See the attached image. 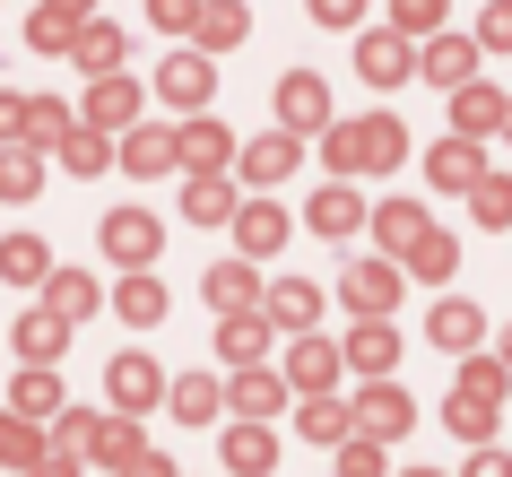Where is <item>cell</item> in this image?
<instances>
[{
    "label": "cell",
    "mask_w": 512,
    "mask_h": 477,
    "mask_svg": "<svg viewBox=\"0 0 512 477\" xmlns=\"http://www.w3.org/2000/svg\"><path fill=\"white\" fill-rule=\"evenodd\" d=\"M44 304H53L61 321H87V313H96V278H79V269H53V278H44Z\"/></svg>",
    "instance_id": "obj_37"
},
{
    "label": "cell",
    "mask_w": 512,
    "mask_h": 477,
    "mask_svg": "<svg viewBox=\"0 0 512 477\" xmlns=\"http://www.w3.org/2000/svg\"><path fill=\"white\" fill-rule=\"evenodd\" d=\"M504 139H512V96H504Z\"/></svg>",
    "instance_id": "obj_58"
},
{
    "label": "cell",
    "mask_w": 512,
    "mask_h": 477,
    "mask_svg": "<svg viewBox=\"0 0 512 477\" xmlns=\"http://www.w3.org/2000/svg\"><path fill=\"white\" fill-rule=\"evenodd\" d=\"M35 191H44V148L9 139L0 148V200H35Z\"/></svg>",
    "instance_id": "obj_24"
},
{
    "label": "cell",
    "mask_w": 512,
    "mask_h": 477,
    "mask_svg": "<svg viewBox=\"0 0 512 477\" xmlns=\"http://www.w3.org/2000/svg\"><path fill=\"white\" fill-rule=\"evenodd\" d=\"M452 261H460V243L443 235V226H426V235H417V252H408V269H417V278H452Z\"/></svg>",
    "instance_id": "obj_41"
},
{
    "label": "cell",
    "mask_w": 512,
    "mask_h": 477,
    "mask_svg": "<svg viewBox=\"0 0 512 477\" xmlns=\"http://www.w3.org/2000/svg\"><path fill=\"white\" fill-rule=\"evenodd\" d=\"M191 44H200V53L243 44V9H235V0H200V27H191Z\"/></svg>",
    "instance_id": "obj_35"
},
{
    "label": "cell",
    "mask_w": 512,
    "mask_h": 477,
    "mask_svg": "<svg viewBox=\"0 0 512 477\" xmlns=\"http://www.w3.org/2000/svg\"><path fill=\"white\" fill-rule=\"evenodd\" d=\"M70 330H79V321H61L53 304H35V313L18 321V356H27V365H53L61 347H70Z\"/></svg>",
    "instance_id": "obj_18"
},
{
    "label": "cell",
    "mask_w": 512,
    "mask_h": 477,
    "mask_svg": "<svg viewBox=\"0 0 512 477\" xmlns=\"http://www.w3.org/2000/svg\"><path fill=\"white\" fill-rule=\"evenodd\" d=\"M261 313H270L278 330H313V313H322V287H313V278H278V287L261 295Z\"/></svg>",
    "instance_id": "obj_17"
},
{
    "label": "cell",
    "mask_w": 512,
    "mask_h": 477,
    "mask_svg": "<svg viewBox=\"0 0 512 477\" xmlns=\"http://www.w3.org/2000/svg\"><path fill=\"white\" fill-rule=\"evenodd\" d=\"M426 174H434V183H443V191H478L486 183V148H478V139H443V148H434V157H426Z\"/></svg>",
    "instance_id": "obj_11"
},
{
    "label": "cell",
    "mask_w": 512,
    "mask_h": 477,
    "mask_svg": "<svg viewBox=\"0 0 512 477\" xmlns=\"http://www.w3.org/2000/svg\"><path fill=\"white\" fill-rule=\"evenodd\" d=\"M148 18H157L165 35H191L200 27V0H148Z\"/></svg>",
    "instance_id": "obj_51"
},
{
    "label": "cell",
    "mask_w": 512,
    "mask_h": 477,
    "mask_svg": "<svg viewBox=\"0 0 512 477\" xmlns=\"http://www.w3.org/2000/svg\"><path fill=\"white\" fill-rule=\"evenodd\" d=\"M460 477H512V460H504V451H486V443H478V460H469Z\"/></svg>",
    "instance_id": "obj_55"
},
{
    "label": "cell",
    "mask_w": 512,
    "mask_h": 477,
    "mask_svg": "<svg viewBox=\"0 0 512 477\" xmlns=\"http://www.w3.org/2000/svg\"><path fill=\"white\" fill-rule=\"evenodd\" d=\"M504 365H512V330H504Z\"/></svg>",
    "instance_id": "obj_59"
},
{
    "label": "cell",
    "mask_w": 512,
    "mask_h": 477,
    "mask_svg": "<svg viewBox=\"0 0 512 477\" xmlns=\"http://www.w3.org/2000/svg\"><path fill=\"white\" fill-rule=\"evenodd\" d=\"M495 417H504V399H478V391L443 399V425H452L460 443H495Z\"/></svg>",
    "instance_id": "obj_21"
},
{
    "label": "cell",
    "mask_w": 512,
    "mask_h": 477,
    "mask_svg": "<svg viewBox=\"0 0 512 477\" xmlns=\"http://www.w3.org/2000/svg\"><path fill=\"white\" fill-rule=\"evenodd\" d=\"M70 53H79L87 70H96V79H105V70H122V27H105V18H87V27H79V44H70Z\"/></svg>",
    "instance_id": "obj_39"
},
{
    "label": "cell",
    "mask_w": 512,
    "mask_h": 477,
    "mask_svg": "<svg viewBox=\"0 0 512 477\" xmlns=\"http://www.w3.org/2000/svg\"><path fill=\"white\" fill-rule=\"evenodd\" d=\"M87 434H96V417H61V425H53L61 451H87Z\"/></svg>",
    "instance_id": "obj_53"
},
{
    "label": "cell",
    "mask_w": 512,
    "mask_h": 477,
    "mask_svg": "<svg viewBox=\"0 0 512 477\" xmlns=\"http://www.w3.org/2000/svg\"><path fill=\"white\" fill-rule=\"evenodd\" d=\"M270 330H278V321L261 313V304H252V313H226V321H217V356H226V365H261Z\"/></svg>",
    "instance_id": "obj_12"
},
{
    "label": "cell",
    "mask_w": 512,
    "mask_h": 477,
    "mask_svg": "<svg viewBox=\"0 0 512 477\" xmlns=\"http://www.w3.org/2000/svg\"><path fill=\"white\" fill-rule=\"evenodd\" d=\"M391 27H408V35H434V27H443V0H391Z\"/></svg>",
    "instance_id": "obj_49"
},
{
    "label": "cell",
    "mask_w": 512,
    "mask_h": 477,
    "mask_svg": "<svg viewBox=\"0 0 512 477\" xmlns=\"http://www.w3.org/2000/svg\"><path fill=\"white\" fill-rule=\"evenodd\" d=\"M226 157H235V139H226V122H209V113H191V122H183V174H226Z\"/></svg>",
    "instance_id": "obj_14"
},
{
    "label": "cell",
    "mask_w": 512,
    "mask_h": 477,
    "mask_svg": "<svg viewBox=\"0 0 512 477\" xmlns=\"http://www.w3.org/2000/svg\"><path fill=\"white\" fill-rule=\"evenodd\" d=\"M209 87H217L209 53H174V61L157 70V96H165L174 113H200V105H209Z\"/></svg>",
    "instance_id": "obj_7"
},
{
    "label": "cell",
    "mask_w": 512,
    "mask_h": 477,
    "mask_svg": "<svg viewBox=\"0 0 512 477\" xmlns=\"http://www.w3.org/2000/svg\"><path fill=\"white\" fill-rule=\"evenodd\" d=\"M478 53H486L478 35H434L426 53H417V70H426L434 87H469V79H478Z\"/></svg>",
    "instance_id": "obj_8"
},
{
    "label": "cell",
    "mask_w": 512,
    "mask_h": 477,
    "mask_svg": "<svg viewBox=\"0 0 512 477\" xmlns=\"http://www.w3.org/2000/svg\"><path fill=\"white\" fill-rule=\"evenodd\" d=\"M105 391H113L122 417H139V408H157V399H165V373L148 365V356H113V365H105Z\"/></svg>",
    "instance_id": "obj_6"
},
{
    "label": "cell",
    "mask_w": 512,
    "mask_h": 477,
    "mask_svg": "<svg viewBox=\"0 0 512 477\" xmlns=\"http://www.w3.org/2000/svg\"><path fill=\"white\" fill-rule=\"evenodd\" d=\"M235 209H243V200H235L226 174H183V217H191V226H226Z\"/></svg>",
    "instance_id": "obj_16"
},
{
    "label": "cell",
    "mask_w": 512,
    "mask_h": 477,
    "mask_svg": "<svg viewBox=\"0 0 512 477\" xmlns=\"http://www.w3.org/2000/svg\"><path fill=\"white\" fill-rule=\"evenodd\" d=\"M469 209H478V226H512V183H504V174H486V183L469 191Z\"/></svg>",
    "instance_id": "obj_46"
},
{
    "label": "cell",
    "mask_w": 512,
    "mask_h": 477,
    "mask_svg": "<svg viewBox=\"0 0 512 477\" xmlns=\"http://www.w3.org/2000/svg\"><path fill=\"white\" fill-rule=\"evenodd\" d=\"M243 174H261V183L296 174V131H261L252 148H243Z\"/></svg>",
    "instance_id": "obj_34"
},
{
    "label": "cell",
    "mask_w": 512,
    "mask_h": 477,
    "mask_svg": "<svg viewBox=\"0 0 512 477\" xmlns=\"http://www.w3.org/2000/svg\"><path fill=\"white\" fill-rule=\"evenodd\" d=\"M460 391L504 399V391H512V365H504V356H469V365H460Z\"/></svg>",
    "instance_id": "obj_45"
},
{
    "label": "cell",
    "mask_w": 512,
    "mask_h": 477,
    "mask_svg": "<svg viewBox=\"0 0 512 477\" xmlns=\"http://www.w3.org/2000/svg\"><path fill=\"white\" fill-rule=\"evenodd\" d=\"M365 226V200H356L348 183H322L313 191V235H356Z\"/></svg>",
    "instance_id": "obj_25"
},
{
    "label": "cell",
    "mask_w": 512,
    "mask_h": 477,
    "mask_svg": "<svg viewBox=\"0 0 512 477\" xmlns=\"http://www.w3.org/2000/svg\"><path fill=\"white\" fill-rule=\"evenodd\" d=\"M226 469H235V477H270V469H278V443L261 434V417L226 434Z\"/></svg>",
    "instance_id": "obj_27"
},
{
    "label": "cell",
    "mask_w": 512,
    "mask_h": 477,
    "mask_svg": "<svg viewBox=\"0 0 512 477\" xmlns=\"http://www.w3.org/2000/svg\"><path fill=\"white\" fill-rule=\"evenodd\" d=\"M356 425H365V434H382V443H400L408 425H417V399L391 391V373H374V391L356 399Z\"/></svg>",
    "instance_id": "obj_4"
},
{
    "label": "cell",
    "mask_w": 512,
    "mask_h": 477,
    "mask_svg": "<svg viewBox=\"0 0 512 477\" xmlns=\"http://www.w3.org/2000/svg\"><path fill=\"white\" fill-rule=\"evenodd\" d=\"M235 243H243V252H278V243H287V209L243 200V209H235Z\"/></svg>",
    "instance_id": "obj_28"
},
{
    "label": "cell",
    "mask_w": 512,
    "mask_h": 477,
    "mask_svg": "<svg viewBox=\"0 0 512 477\" xmlns=\"http://www.w3.org/2000/svg\"><path fill=\"white\" fill-rule=\"evenodd\" d=\"M452 131H460V139H486V131H504V96H495L486 79L452 87Z\"/></svg>",
    "instance_id": "obj_15"
},
{
    "label": "cell",
    "mask_w": 512,
    "mask_h": 477,
    "mask_svg": "<svg viewBox=\"0 0 512 477\" xmlns=\"http://www.w3.org/2000/svg\"><path fill=\"white\" fill-rule=\"evenodd\" d=\"M87 122H96V131H131V113H139V87L131 79H122V70H105V79H96V87H87Z\"/></svg>",
    "instance_id": "obj_13"
},
{
    "label": "cell",
    "mask_w": 512,
    "mask_h": 477,
    "mask_svg": "<svg viewBox=\"0 0 512 477\" xmlns=\"http://www.w3.org/2000/svg\"><path fill=\"white\" fill-rule=\"evenodd\" d=\"M339 365H348V356H339L330 339L296 330V347H287V382H296V391H330V382H339Z\"/></svg>",
    "instance_id": "obj_10"
},
{
    "label": "cell",
    "mask_w": 512,
    "mask_h": 477,
    "mask_svg": "<svg viewBox=\"0 0 512 477\" xmlns=\"http://www.w3.org/2000/svg\"><path fill=\"white\" fill-rule=\"evenodd\" d=\"M478 330H486V313L469 304V295H443V304H434V347L469 356V347H478Z\"/></svg>",
    "instance_id": "obj_22"
},
{
    "label": "cell",
    "mask_w": 512,
    "mask_h": 477,
    "mask_svg": "<svg viewBox=\"0 0 512 477\" xmlns=\"http://www.w3.org/2000/svg\"><path fill=\"white\" fill-rule=\"evenodd\" d=\"M209 304H217V313H252V304H261L252 269H243V261H217L209 269Z\"/></svg>",
    "instance_id": "obj_36"
},
{
    "label": "cell",
    "mask_w": 512,
    "mask_h": 477,
    "mask_svg": "<svg viewBox=\"0 0 512 477\" xmlns=\"http://www.w3.org/2000/svg\"><path fill=\"white\" fill-rule=\"evenodd\" d=\"M339 477H382V434H348L339 443Z\"/></svg>",
    "instance_id": "obj_47"
},
{
    "label": "cell",
    "mask_w": 512,
    "mask_h": 477,
    "mask_svg": "<svg viewBox=\"0 0 512 477\" xmlns=\"http://www.w3.org/2000/svg\"><path fill=\"white\" fill-rule=\"evenodd\" d=\"M27 477H79V451H61V443H53L44 460H27Z\"/></svg>",
    "instance_id": "obj_52"
},
{
    "label": "cell",
    "mask_w": 512,
    "mask_h": 477,
    "mask_svg": "<svg viewBox=\"0 0 512 477\" xmlns=\"http://www.w3.org/2000/svg\"><path fill=\"white\" fill-rule=\"evenodd\" d=\"M296 425L313 434V443H348L356 434V408L339 391H304V408H296Z\"/></svg>",
    "instance_id": "obj_20"
},
{
    "label": "cell",
    "mask_w": 512,
    "mask_h": 477,
    "mask_svg": "<svg viewBox=\"0 0 512 477\" xmlns=\"http://www.w3.org/2000/svg\"><path fill=\"white\" fill-rule=\"evenodd\" d=\"M139 425L122 417V408H113V417H96V434H87V460H96V469H122V460H139Z\"/></svg>",
    "instance_id": "obj_23"
},
{
    "label": "cell",
    "mask_w": 512,
    "mask_h": 477,
    "mask_svg": "<svg viewBox=\"0 0 512 477\" xmlns=\"http://www.w3.org/2000/svg\"><path fill=\"white\" fill-rule=\"evenodd\" d=\"M0 278L44 287V278H53V252H44V235H9V243H0Z\"/></svg>",
    "instance_id": "obj_30"
},
{
    "label": "cell",
    "mask_w": 512,
    "mask_h": 477,
    "mask_svg": "<svg viewBox=\"0 0 512 477\" xmlns=\"http://www.w3.org/2000/svg\"><path fill=\"white\" fill-rule=\"evenodd\" d=\"M356 70L374 87H400L408 70H417V44H408V27H374L365 44H356Z\"/></svg>",
    "instance_id": "obj_2"
},
{
    "label": "cell",
    "mask_w": 512,
    "mask_h": 477,
    "mask_svg": "<svg viewBox=\"0 0 512 477\" xmlns=\"http://www.w3.org/2000/svg\"><path fill=\"white\" fill-rule=\"evenodd\" d=\"M348 365L356 373H391V365H400V330H391V321H356V330H348Z\"/></svg>",
    "instance_id": "obj_19"
},
{
    "label": "cell",
    "mask_w": 512,
    "mask_h": 477,
    "mask_svg": "<svg viewBox=\"0 0 512 477\" xmlns=\"http://www.w3.org/2000/svg\"><path fill=\"white\" fill-rule=\"evenodd\" d=\"M70 44H79V27H70L61 9H35L27 18V53H70Z\"/></svg>",
    "instance_id": "obj_43"
},
{
    "label": "cell",
    "mask_w": 512,
    "mask_h": 477,
    "mask_svg": "<svg viewBox=\"0 0 512 477\" xmlns=\"http://www.w3.org/2000/svg\"><path fill=\"white\" fill-rule=\"evenodd\" d=\"M339 295H348L356 321H374V313H391V304H400V269H391V261H356L348 278H339Z\"/></svg>",
    "instance_id": "obj_5"
},
{
    "label": "cell",
    "mask_w": 512,
    "mask_h": 477,
    "mask_svg": "<svg viewBox=\"0 0 512 477\" xmlns=\"http://www.w3.org/2000/svg\"><path fill=\"white\" fill-rule=\"evenodd\" d=\"M322 157L339 165V174H365V122H330V131H322Z\"/></svg>",
    "instance_id": "obj_42"
},
{
    "label": "cell",
    "mask_w": 512,
    "mask_h": 477,
    "mask_svg": "<svg viewBox=\"0 0 512 477\" xmlns=\"http://www.w3.org/2000/svg\"><path fill=\"white\" fill-rule=\"evenodd\" d=\"M122 165H131V174H165V165H183V131H131V139H122Z\"/></svg>",
    "instance_id": "obj_29"
},
{
    "label": "cell",
    "mask_w": 512,
    "mask_h": 477,
    "mask_svg": "<svg viewBox=\"0 0 512 477\" xmlns=\"http://www.w3.org/2000/svg\"><path fill=\"white\" fill-rule=\"evenodd\" d=\"M61 165H70V174H105V165H113L105 131H96V122H70V139H61Z\"/></svg>",
    "instance_id": "obj_38"
},
{
    "label": "cell",
    "mask_w": 512,
    "mask_h": 477,
    "mask_svg": "<svg viewBox=\"0 0 512 477\" xmlns=\"http://www.w3.org/2000/svg\"><path fill=\"white\" fill-rule=\"evenodd\" d=\"M0 460H9V469H27V460H44V434H35V417H18V408H0Z\"/></svg>",
    "instance_id": "obj_40"
},
{
    "label": "cell",
    "mask_w": 512,
    "mask_h": 477,
    "mask_svg": "<svg viewBox=\"0 0 512 477\" xmlns=\"http://www.w3.org/2000/svg\"><path fill=\"white\" fill-rule=\"evenodd\" d=\"M157 243H165V226H157L148 209H113V217H105V252H113L122 269H148V261H157Z\"/></svg>",
    "instance_id": "obj_3"
},
{
    "label": "cell",
    "mask_w": 512,
    "mask_h": 477,
    "mask_svg": "<svg viewBox=\"0 0 512 477\" xmlns=\"http://www.w3.org/2000/svg\"><path fill=\"white\" fill-rule=\"evenodd\" d=\"M9 139L35 148V96H9V87H0V148H9Z\"/></svg>",
    "instance_id": "obj_48"
},
{
    "label": "cell",
    "mask_w": 512,
    "mask_h": 477,
    "mask_svg": "<svg viewBox=\"0 0 512 477\" xmlns=\"http://www.w3.org/2000/svg\"><path fill=\"white\" fill-rule=\"evenodd\" d=\"M122 477H174V469H165L157 451H139V460H122Z\"/></svg>",
    "instance_id": "obj_56"
},
{
    "label": "cell",
    "mask_w": 512,
    "mask_h": 477,
    "mask_svg": "<svg viewBox=\"0 0 512 477\" xmlns=\"http://www.w3.org/2000/svg\"><path fill=\"white\" fill-rule=\"evenodd\" d=\"M408 477H434V469H408Z\"/></svg>",
    "instance_id": "obj_60"
},
{
    "label": "cell",
    "mask_w": 512,
    "mask_h": 477,
    "mask_svg": "<svg viewBox=\"0 0 512 477\" xmlns=\"http://www.w3.org/2000/svg\"><path fill=\"white\" fill-rule=\"evenodd\" d=\"M165 408H174V417H183V425H209L217 408H226V391H217L209 373H183V382L165 391Z\"/></svg>",
    "instance_id": "obj_32"
},
{
    "label": "cell",
    "mask_w": 512,
    "mask_h": 477,
    "mask_svg": "<svg viewBox=\"0 0 512 477\" xmlns=\"http://www.w3.org/2000/svg\"><path fill=\"white\" fill-rule=\"evenodd\" d=\"M478 44H486V53H512V0H486V18H478Z\"/></svg>",
    "instance_id": "obj_50"
},
{
    "label": "cell",
    "mask_w": 512,
    "mask_h": 477,
    "mask_svg": "<svg viewBox=\"0 0 512 477\" xmlns=\"http://www.w3.org/2000/svg\"><path fill=\"white\" fill-rule=\"evenodd\" d=\"M417 235H426V209H417V200H382V209H374V243L417 252Z\"/></svg>",
    "instance_id": "obj_33"
},
{
    "label": "cell",
    "mask_w": 512,
    "mask_h": 477,
    "mask_svg": "<svg viewBox=\"0 0 512 477\" xmlns=\"http://www.w3.org/2000/svg\"><path fill=\"white\" fill-rule=\"evenodd\" d=\"M304 9H313L322 27H348V18H356V9H365V0H304Z\"/></svg>",
    "instance_id": "obj_54"
},
{
    "label": "cell",
    "mask_w": 512,
    "mask_h": 477,
    "mask_svg": "<svg viewBox=\"0 0 512 477\" xmlns=\"http://www.w3.org/2000/svg\"><path fill=\"white\" fill-rule=\"evenodd\" d=\"M287 391H296V382H287V373H270V365H235V382H226V399H235L243 417H278V408H287Z\"/></svg>",
    "instance_id": "obj_9"
},
{
    "label": "cell",
    "mask_w": 512,
    "mask_h": 477,
    "mask_svg": "<svg viewBox=\"0 0 512 477\" xmlns=\"http://www.w3.org/2000/svg\"><path fill=\"white\" fill-rule=\"evenodd\" d=\"M9 408H18V417H61V373L53 365H27L18 382H9Z\"/></svg>",
    "instance_id": "obj_26"
},
{
    "label": "cell",
    "mask_w": 512,
    "mask_h": 477,
    "mask_svg": "<svg viewBox=\"0 0 512 477\" xmlns=\"http://www.w3.org/2000/svg\"><path fill=\"white\" fill-rule=\"evenodd\" d=\"M44 9H61L70 27H87V18H96V0H44Z\"/></svg>",
    "instance_id": "obj_57"
},
{
    "label": "cell",
    "mask_w": 512,
    "mask_h": 477,
    "mask_svg": "<svg viewBox=\"0 0 512 477\" xmlns=\"http://www.w3.org/2000/svg\"><path fill=\"white\" fill-rule=\"evenodd\" d=\"M113 313H122V321H157V313H165V287H157V278H122Z\"/></svg>",
    "instance_id": "obj_44"
},
{
    "label": "cell",
    "mask_w": 512,
    "mask_h": 477,
    "mask_svg": "<svg viewBox=\"0 0 512 477\" xmlns=\"http://www.w3.org/2000/svg\"><path fill=\"white\" fill-rule=\"evenodd\" d=\"M278 122H287V131H330V87L313 79V70H287V79H278Z\"/></svg>",
    "instance_id": "obj_1"
},
{
    "label": "cell",
    "mask_w": 512,
    "mask_h": 477,
    "mask_svg": "<svg viewBox=\"0 0 512 477\" xmlns=\"http://www.w3.org/2000/svg\"><path fill=\"white\" fill-rule=\"evenodd\" d=\"M400 157H408V131H400V113H365V174H391Z\"/></svg>",
    "instance_id": "obj_31"
}]
</instances>
